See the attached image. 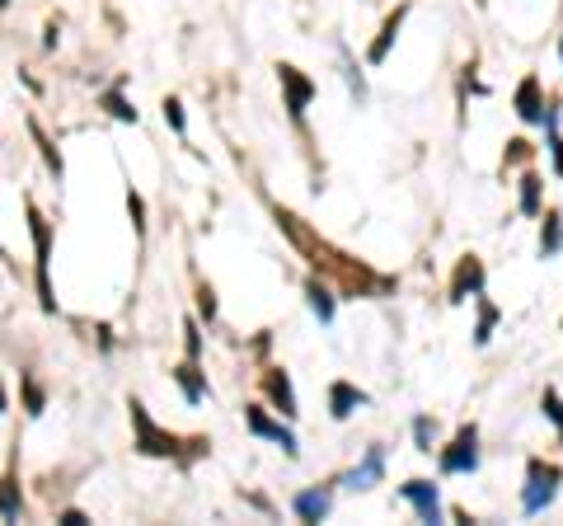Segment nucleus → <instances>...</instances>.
Listing matches in <instances>:
<instances>
[{"label": "nucleus", "mask_w": 563, "mask_h": 526, "mask_svg": "<svg viewBox=\"0 0 563 526\" xmlns=\"http://www.w3.org/2000/svg\"><path fill=\"white\" fill-rule=\"evenodd\" d=\"M29 212V240H33V282H38V306L43 315H57V292H52V221L43 217L38 202H24Z\"/></svg>", "instance_id": "1"}, {"label": "nucleus", "mask_w": 563, "mask_h": 526, "mask_svg": "<svg viewBox=\"0 0 563 526\" xmlns=\"http://www.w3.org/2000/svg\"><path fill=\"white\" fill-rule=\"evenodd\" d=\"M127 414H132V447L151 461H179L183 456V437H174L169 428H160L151 418V409L141 400H127Z\"/></svg>", "instance_id": "2"}, {"label": "nucleus", "mask_w": 563, "mask_h": 526, "mask_svg": "<svg viewBox=\"0 0 563 526\" xmlns=\"http://www.w3.org/2000/svg\"><path fill=\"white\" fill-rule=\"evenodd\" d=\"M559 484H563V470L554 461H531L526 465V489H521V512L526 517H540V512L559 498Z\"/></svg>", "instance_id": "3"}, {"label": "nucleus", "mask_w": 563, "mask_h": 526, "mask_svg": "<svg viewBox=\"0 0 563 526\" xmlns=\"http://www.w3.org/2000/svg\"><path fill=\"white\" fill-rule=\"evenodd\" d=\"M437 470L442 475H474L479 470V428L474 423H460L456 437L437 447Z\"/></svg>", "instance_id": "4"}, {"label": "nucleus", "mask_w": 563, "mask_h": 526, "mask_svg": "<svg viewBox=\"0 0 563 526\" xmlns=\"http://www.w3.org/2000/svg\"><path fill=\"white\" fill-rule=\"evenodd\" d=\"M244 428H249L254 437H263V442L282 447L291 461L301 456V442H296V433H291V423H287V418H273L263 404H244Z\"/></svg>", "instance_id": "5"}, {"label": "nucleus", "mask_w": 563, "mask_h": 526, "mask_svg": "<svg viewBox=\"0 0 563 526\" xmlns=\"http://www.w3.org/2000/svg\"><path fill=\"white\" fill-rule=\"evenodd\" d=\"M277 80H282V94H287V113H291V123L301 127L305 123V109L315 104V94H320V85L305 76L301 66H291V62H277Z\"/></svg>", "instance_id": "6"}, {"label": "nucleus", "mask_w": 563, "mask_h": 526, "mask_svg": "<svg viewBox=\"0 0 563 526\" xmlns=\"http://www.w3.org/2000/svg\"><path fill=\"white\" fill-rule=\"evenodd\" d=\"M399 498L418 512V522H442V494L432 480H404L399 484Z\"/></svg>", "instance_id": "7"}, {"label": "nucleus", "mask_w": 563, "mask_h": 526, "mask_svg": "<svg viewBox=\"0 0 563 526\" xmlns=\"http://www.w3.org/2000/svg\"><path fill=\"white\" fill-rule=\"evenodd\" d=\"M381 480H385V447L376 442V447H366V456L352 465L338 484H343V489H352V494H362V489H376Z\"/></svg>", "instance_id": "8"}, {"label": "nucleus", "mask_w": 563, "mask_h": 526, "mask_svg": "<svg viewBox=\"0 0 563 526\" xmlns=\"http://www.w3.org/2000/svg\"><path fill=\"white\" fill-rule=\"evenodd\" d=\"M488 287V273H484V259H474V254H465L456 268V278H451V301L456 306H465V301H474V296Z\"/></svg>", "instance_id": "9"}, {"label": "nucleus", "mask_w": 563, "mask_h": 526, "mask_svg": "<svg viewBox=\"0 0 563 526\" xmlns=\"http://www.w3.org/2000/svg\"><path fill=\"white\" fill-rule=\"evenodd\" d=\"M291 512H296V522H324V517L334 512V489H329V484L301 489V494L291 498Z\"/></svg>", "instance_id": "10"}, {"label": "nucleus", "mask_w": 563, "mask_h": 526, "mask_svg": "<svg viewBox=\"0 0 563 526\" xmlns=\"http://www.w3.org/2000/svg\"><path fill=\"white\" fill-rule=\"evenodd\" d=\"M263 395L277 404V414L287 418V423L301 414V404H296V386H291V376L282 372V367H268V372H263Z\"/></svg>", "instance_id": "11"}, {"label": "nucleus", "mask_w": 563, "mask_h": 526, "mask_svg": "<svg viewBox=\"0 0 563 526\" xmlns=\"http://www.w3.org/2000/svg\"><path fill=\"white\" fill-rule=\"evenodd\" d=\"M174 386L183 390V400L188 404H202V400H212V381H207V372H202V362H193V357H183L179 367H174Z\"/></svg>", "instance_id": "12"}, {"label": "nucleus", "mask_w": 563, "mask_h": 526, "mask_svg": "<svg viewBox=\"0 0 563 526\" xmlns=\"http://www.w3.org/2000/svg\"><path fill=\"white\" fill-rule=\"evenodd\" d=\"M24 517V484H19V465L10 461L0 475V522H19Z\"/></svg>", "instance_id": "13"}, {"label": "nucleus", "mask_w": 563, "mask_h": 526, "mask_svg": "<svg viewBox=\"0 0 563 526\" xmlns=\"http://www.w3.org/2000/svg\"><path fill=\"white\" fill-rule=\"evenodd\" d=\"M366 404H371V395H366L362 386H352V381H334V386H329V414H334L338 423L352 418L357 409H366Z\"/></svg>", "instance_id": "14"}, {"label": "nucleus", "mask_w": 563, "mask_h": 526, "mask_svg": "<svg viewBox=\"0 0 563 526\" xmlns=\"http://www.w3.org/2000/svg\"><path fill=\"white\" fill-rule=\"evenodd\" d=\"M512 109H517L521 123H540L545 118V90H540V76H526L517 85V99H512Z\"/></svg>", "instance_id": "15"}, {"label": "nucleus", "mask_w": 563, "mask_h": 526, "mask_svg": "<svg viewBox=\"0 0 563 526\" xmlns=\"http://www.w3.org/2000/svg\"><path fill=\"white\" fill-rule=\"evenodd\" d=\"M404 19H409V5H399L395 15H390V19L381 24V38L366 47V66H381L385 57H390V47L399 43V29H404Z\"/></svg>", "instance_id": "16"}, {"label": "nucleus", "mask_w": 563, "mask_h": 526, "mask_svg": "<svg viewBox=\"0 0 563 526\" xmlns=\"http://www.w3.org/2000/svg\"><path fill=\"white\" fill-rule=\"evenodd\" d=\"M122 85H127V80H118V85H108V90L99 94V109H104L108 118H118V123H137L141 113H137V104L122 94Z\"/></svg>", "instance_id": "17"}, {"label": "nucleus", "mask_w": 563, "mask_h": 526, "mask_svg": "<svg viewBox=\"0 0 563 526\" xmlns=\"http://www.w3.org/2000/svg\"><path fill=\"white\" fill-rule=\"evenodd\" d=\"M305 301H310V310H315V320H320V325H334L338 301H334V292H329L320 278H305Z\"/></svg>", "instance_id": "18"}, {"label": "nucleus", "mask_w": 563, "mask_h": 526, "mask_svg": "<svg viewBox=\"0 0 563 526\" xmlns=\"http://www.w3.org/2000/svg\"><path fill=\"white\" fill-rule=\"evenodd\" d=\"M29 137L38 141V155H43V165L52 170V179L61 184V179H66V160H61V151L52 146V137L43 132V123H38V118H29Z\"/></svg>", "instance_id": "19"}, {"label": "nucleus", "mask_w": 563, "mask_h": 526, "mask_svg": "<svg viewBox=\"0 0 563 526\" xmlns=\"http://www.w3.org/2000/svg\"><path fill=\"white\" fill-rule=\"evenodd\" d=\"M521 217H540V212H545V179H540V174L535 170H526L521 174Z\"/></svg>", "instance_id": "20"}, {"label": "nucleus", "mask_w": 563, "mask_h": 526, "mask_svg": "<svg viewBox=\"0 0 563 526\" xmlns=\"http://www.w3.org/2000/svg\"><path fill=\"white\" fill-rule=\"evenodd\" d=\"M545 226H540V259H559L563 254V212H540Z\"/></svg>", "instance_id": "21"}, {"label": "nucleus", "mask_w": 563, "mask_h": 526, "mask_svg": "<svg viewBox=\"0 0 563 526\" xmlns=\"http://www.w3.org/2000/svg\"><path fill=\"white\" fill-rule=\"evenodd\" d=\"M474 306H479V325H474V348H488V339H493V329H498V320H503V310L493 306L484 292L474 296Z\"/></svg>", "instance_id": "22"}, {"label": "nucleus", "mask_w": 563, "mask_h": 526, "mask_svg": "<svg viewBox=\"0 0 563 526\" xmlns=\"http://www.w3.org/2000/svg\"><path fill=\"white\" fill-rule=\"evenodd\" d=\"M19 395H24V414H29V418H43L47 414V390H43V381H38L33 372L19 376Z\"/></svg>", "instance_id": "23"}, {"label": "nucleus", "mask_w": 563, "mask_h": 526, "mask_svg": "<svg viewBox=\"0 0 563 526\" xmlns=\"http://www.w3.org/2000/svg\"><path fill=\"white\" fill-rule=\"evenodd\" d=\"M413 447L423 451V456H432V451H437V418H427V414L413 418Z\"/></svg>", "instance_id": "24"}, {"label": "nucleus", "mask_w": 563, "mask_h": 526, "mask_svg": "<svg viewBox=\"0 0 563 526\" xmlns=\"http://www.w3.org/2000/svg\"><path fill=\"white\" fill-rule=\"evenodd\" d=\"M183 357L202 362V320L198 315H188V320H183Z\"/></svg>", "instance_id": "25"}, {"label": "nucleus", "mask_w": 563, "mask_h": 526, "mask_svg": "<svg viewBox=\"0 0 563 526\" xmlns=\"http://www.w3.org/2000/svg\"><path fill=\"white\" fill-rule=\"evenodd\" d=\"M540 409H545V418L559 428V437H563V395L559 390H545V395H540Z\"/></svg>", "instance_id": "26"}, {"label": "nucleus", "mask_w": 563, "mask_h": 526, "mask_svg": "<svg viewBox=\"0 0 563 526\" xmlns=\"http://www.w3.org/2000/svg\"><path fill=\"white\" fill-rule=\"evenodd\" d=\"M160 109H165V123L174 127L179 137H188V113H183V104H179V99H174V94H169V99H165V104H160Z\"/></svg>", "instance_id": "27"}, {"label": "nucleus", "mask_w": 563, "mask_h": 526, "mask_svg": "<svg viewBox=\"0 0 563 526\" xmlns=\"http://www.w3.org/2000/svg\"><path fill=\"white\" fill-rule=\"evenodd\" d=\"M198 320H207V325L216 320V292H212V282H202V287H198Z\"/></svg>", "instance_id": "28"}, {"label": "nucleus", "mask_w": 563, "mask_h": 526, "mask_svg": "<svg viewBox=\"0 0 563 526\" xmlns=\"http://www.w3.org/2000/svg\"><path fill=\"white\" fill-rule=\"evenodd\" d=\"M127 212H132V226H137V235H146V202H141L137 188H127Z\"/></svg>", "instance_id": "29"}, {"label": "nucleus", "mask_w": 563, "mask_h": 526, "mask_svg": "<svg viewBox=\"0 0 563 526\" xmlns=\"http://www.w3.org/2000/svg\"><path fill=\"white\" fill-rule=\"evenodd\" d=\"M545 151H549V160H554V174L563 179V137H559V132H549V137H545Z\"/></svg>", "instance_id": "30"}, {"label": "nucleus", "mask_w": 563, "mask_h": 526, "mask_svg": "<svg viewBox=\"0 0 563 526\" xmlns=\"http://www.w3.org/2000/svg\"><path fill=\"white\" fill-rule=\"evenodd\" d=\"M57 522H61V526H85L90 517H85L80 508H61V512H57Z\"/></svg>", "instance_id": "31"}, {"label": "nucleus", "mask_w": 563, "mask_h": 526, "mask_svg": "<svg viewBox=\"0 0 563 526\" xmlns=\"http://www.w3.org/2000/svg\"><path fill=\"white\" fill-rule=\"evenodd\" d=\"M507 146H512V151H507V165H517V160H526V155H531V146H526V141H507Z\"/></svg>", "instance_id": "32"}, {"label": "nucleus", "mask_w": 563, "mask_h": 526, "mask_svg": "<svg viewBox=\"0 0 563 526\" xmlns=\"http://www.w3.org/2000/svg\"><path fill=\"white\" fill-rule=\"evenodd\" d=\"M10 409V395H5V381H0V414Z\"/></svg>", "instance_id": "33"}, {"label": "nucleus", "mask_w": 563, "mask_h": 526, "mask_svg": "<svg viewBox=\"0 0 563 526\" xmlns=\"http://www.w3.org/2000/svg\"><path fill=\"white\" fill-rule=\"evenodd\" d=\"M0 10H10V0H0Z\"/></svg>", "instance_id": "34"}, {"label": "nucleus", "mask_w": 563, "mask_h": 526, "mask_svg": "<svg viewBox=\"0 0 563 526\" xmlns=\"http://www.w3.org/2000/svg\"><path fill=\"white\" fill-rule=\"evenodd\" d=\"M559 57H563V43H559Z\"/></svg>", "instance_id": "35"}]
</instances>
